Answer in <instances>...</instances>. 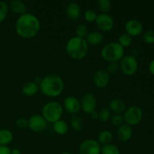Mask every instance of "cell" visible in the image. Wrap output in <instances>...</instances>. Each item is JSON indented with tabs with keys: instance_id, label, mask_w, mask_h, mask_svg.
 <instances>
[{
	"instance_id": "cell-20",
	"label": "cell",
	"mask_w": 154,
	"mask_h": 154,
	"mask_svg": "<svg viewBox=\"0 0 154 154\" xmlns=\"http://www.w3.org/2000/svg\"><path fill=\"white\" fill-rule=\"evenodd\" d=\"M9 7L15 14L22 15L26 13V6L25 3L21 0H12L9 4Z\"/></svg>"
},
{
	"instance_id": "cell-30",
	"label": "cell",
	"mask_w": 154,
	"mask_h": 154,
	"mask_svg": "<svg viewBox=\"0 0 154 154\" xmlns=\"http://www.w3.org/2000/svg\"><path fill=\"white\" fill-rule=\"evenodd\" d=\"M142 39L146 44L153 45L154 44V31L153 30H146L142 35Z\"/></svg>"
},
{
	"instance_id": "cell-13",
	"label": "cell",
	"mask_w": 154,
	"mask_h": 154,
	"mask_svg": "<svg viewBox=\"0 0 154 154\" xmlns=\"http://www.w3.org/2000/svg\"><path fill=\"white\" fill-rule=\"evenodd\" d=\"M63 108L71 114H76L81 110L80 101L75 96H67L63 101Z\"/></svg>"
},
{
	"instance_id": "cell-4",
	"label": "cell",
	"mask_w": 154,
	"mask_h": 154,
	"mask_svg": "<svg viewBox=\"0 0 154 154\" xmlns=\"http://www.w3.org/2000/svg\"><path fill=\"white\" fill-rule=\"evenodd\" d=\"M124 48L121 46L118 42L107 43L101 50V55L102 58L109 63L120 61V60L124 57Z\"/></svg>"
},
{
	"instance_id": "cell-34",
	"label": "cell",
	"mask_w": 154,
	"mask_h": 154,
	"mask_svg": "<svg viewBox=\"0 0 154 154\" xmlns=\"http://www.w3.org/2000/svg\"><path fill=\"white\" fill-rule=\"evenodd\" d=\"M119 69H120V66H119L118 63H111L108 65V66H107L105 70H106V72H108L109 75H111V74H113V75H114V74H116L118 72Z\"/></svg>"
},
{
	"instance_id": "cell-36",
	"label": "cell",
	"mask_w": 154,
	"mask_h": 154,
	"mask_svg": "<svg viewBox=\"0 0 154 154\" xmlns=\"http://www.w3.org/2000/svg\"><path fill=\"white\" fill-rule=\"evenodd\" d=\"M11 150L8 146H0V154H11Z\"/></svg>"
},
{
	"instance_id": "cell-32",
	"label": "cell",
	"mask_w": 154,
	"mask_h": 154,
	"mask_svg": "<svg viewBox=\"0 0 154 154\" xmlns=\"http://www.w3.org/2000/svg\"><path fill=\"white\" fill-rule=\"evenodd\" d=\"M110 121L113 126L119 127L124 123V119L123 116H122L121 114H115L113 117H111Z\"/></svg>"
},
{
	"instance_id": "cell-21",
	"label": "cell",
	"mask_w": 154,
	"mask_h": 154,
	"mask_svg": "<svg viewBox=\"0 0 154 154\" xmlns=\"http://www.w3.org/2000/svg\"><path fill=\"white\" fill-rule=\"evenodd\" d=\"M14 138L11 131L7 129H0V146H7Z\"/></svg>"
},
{
	"instance_id": "cell-8",
	"label": "cell",
	"mask_w": 154,
	"mask_h": 154,
	"mask_svg": "<svg viewBox=\"0 0 154 154\" xmlns=\"http://www.w3.org/2000/svg\"><path fill=\"white\" fill-rule=\"evenodd\" d=\"M81 109L83 110L86 114H90L92 112L96 111L97 106V100L93 93H86L81 98Z\"/></svg>"
},
{
	"instance_id": "cell-11",
	"label": "cell",
	"mask_w": 154,
	"mask_h": 154,
	"mask_svg": "<svg viewBox=\"0 0 154 154\" xmlns=\"http://www.w3.org/2000/svg\"><path fill=\"white\" fill-rule=\"evenodd\" d=\"M95 22L98 28L103 32L111 31L114 25V19L112 17L108 14L105 13L99 14Z\"/></svg>"
},
{
	"instance_id": "cell-3",
	"label": "cell",
	"mask_w": 154,
	"mask_h": 154,
	"mask_svg": "<svg viewBox=\"0 0 154 154\" xmlns=\"http://www.w3.org/2000/svg\"><path fill=\"white\" fill-rule=\"evenodd\" d=\"M66 50L71 58L79 60L86 57L88 53L89 45L85 38L73 36L68 40Z\"/></svg>"
},
{
	"instance_id": "cell-31",
	"label": "cell",
	"mask_w": 154,
	"mask_h": 154,
	"mask_svg": "<svg viewBox=\"0 0 154 154\" xmlns=\"http://www.w3.org/2000/svg\"><path fill=\"white\" fill-rule=\"evenodd\" d=\"M111 119V111L108 108H104L99 112V120L102 122H107Z\"/></svg>"
},
{
	"instance_id": "cell-16",
	"label": "cell",
	"mask_w": 154,
	"mask_h": 154,
	"mask_svg": "<svg viewBox=\"0 0 154 154\" xmlns=\"http://www.w3.org/2000/svg\"><path fill=\"white\" fill-rule=\"evenodd\" d=\"M132 129L131 126L126 124V123H123L122 126H119L118 129L117 130V136L120 141H127L132 138Z\"/></svg>"
},
{
	"instance_id": "cell-22",
	"label": "cell",
	"mask_w": 154,
	"mask_h": 154,
	"mask_svg": "<svg viewBox=\"0 0 154 154\" xmlns=\"http://www.w3.org/2000/svg\"><path fill=\"white\" fill-rule=\"evenodd\" d=\"M53 128L56 133L61 135L67 133L68 130H69V126H68L67 123L63 120H60L55 122L53 125Z\"/></svg>"
},
{
	"instance_id": "cell-5",
	"label": "cell",
	"mask_w": 154,
	"mask_h": 154,
	"mask_svg": "<svg viewBox=\"0 0 154 154\" xmlns=\"http://www.w3.org/2000/svg\"><path fill=\"white\" fill-rule=\"evenodd\" d=\"M63 107L60 102L56 101L47 102L42 108V116L47 122L54 123L61 120L63 114Z\"/></svg>"
},
{
	"instance_id": "cell-1",
	"label": "cell",
	"mask_w": 154,
	"mask_h": 154,
	"mask_svg": "<svg viewBox=\"0 0 154 154\" xmlns=\"http://www.w3.org/2000/svg\"><path fill=\"white\" fill-rule=\"evenodd\" d=\"M17 34L21 38L29 39L34 38L41 29V23L35 15L31 13L20 15L14 25Z\"/></svg>"
},
{
	"instance_id": "cell-26",
	"label": "cell",
	"mask_w": 154,
	"mask_h": 154,
	"mask_svg": "<svg viewBox=\"0 0 154 154\" xmlns=\"http://www.w3.org/2000/svg\"><path fill=\"white\" fill-rule=\"evenodd\" d=\"M96 5L101 13L108 14L111 9V2L110 0H98Z\"/></svg>"
},
{
	"instance_id": "cell-27",
	"label": "cell",
	"mask_w": 154,
	"mask_h": 154,
	"mask_svg": "<svg viewBox=\"0 0 154 154\" xmlns=\"http://www.w3.org/2000/svg\"><path fill=\"white\" fill-rule=\"evenodd\" d=\"M118 43L123 48L130 46L132 43V37L127 33H123L119 36Z\"/></svg>"
},
{
	"instance_id": "cell-12",
	"label": "cell",
	"mask_w": 154,
	"mask_h": 154,
	"mask_svg": "<svg viewBox=\"0 0 154 154\" xmlns=\"http://www.w3.org/2000/svg\"><path fill=\"white\" fill-rule=\"evenodd\" d=\"M93 80L98 88H105L110 82V75L105 69H99L95 72Z\"/></svg>"
},
{
	"instance_id": "cell-15",
	"label": "cell",
	"mask_w": 154,
	"mask_h": 154,
	"mask_svg": "<svg viewBox=\"0 0 154 154\" xmlns=\"http://www.w3.org/2000/svg\"><path fill=\"white\" fill-rule=\"evenodd\" d=\"M66 14L70 20H78L81 14V7H80L78 3L75 2H69L66 5Z\"/></svg>"
},
{
	"instance_id": "cell-9",
	"label": "cell",
	"mask_w": 154,
	"mask_h": 154,
	"mask_svg": "<svg viewBox=\"0 0 154 154\" xmlns=\"http://www.w3.org/2000/svg\"><path fill=\"white\" fill-rule=\"evenodd\" d=\"M81 154H100L101 145L94 139H86L81 142L79 147Z\"/></svg>"
},
{
	"instance_id": "cell-35",
	"label": "cell",
	"mask_w": 154,
	"mask_h": 154,
	"mask_svg": "<svg viewBox=\"0 0 154 154\" xmlns=\"http://www.w3.org/2000/svg\"><path fill=\"white\" fill-rule=\"evenodd\" d=\"M16 124L17 127L20 128V129H25V128L28 127V120L25 117H20L17 120Z\"/></svg>"
},
{
	"instance_id": "cell-40",
	"label": "cell",
	"mask_w": 154,
	"mask_h": 154,
	"mask_svg": "<svg viewBox=\"0 0 154 154\" xmlns=\"http://www.w3.org/2000/svg\"><path fill=\"white\" fill-rule=\"evenodd\" d=\"M11 154H21V152L18 148H14L11 150Z\"/></svg>"
},
{
	"instance_id": "cell-41",
	"label": "cell",
	"mask_w": 154,
	"mask_h": 154,
	"mask_svg": "<svg viewBox=\"0 0 154 154\" xmlns=\"http://www.w3.org/2000/svg\"><path fill=\"white\" fill-rule=\"evenodd\" d=\"M62 154H73V153H69V152H65V153H63Z\"/></svg>"
},
{
	"instance_id": "cell-28",
	"label": "cell",
	"mask_w": 154,
	"mask_h": 154,
	"mask_svg": "<svg viewBox=\"0 0 154 154\" xmlns=\"http://www.w3.org/2000/svg\"><path fill=\"white\" fill-rule=\"evenodd\" d=\"M88 33V27L86 25H84V24H80V25L77 26L76 29H75L76 36L78 38H85Z\"/></svg>"
},
{
	"instance_id": "cell-14",
	"label": "cell",
	"mask_w": 154,
	"mask_h": 154,
	"mask_svg": "<svg viewBox=\"0 0 154 154\" xmlns=\"http://www.w3.org/2000/svg\"><path fill=\"white\" fill-rule=\"evenodd\" d=\"M124 28L126 33L132 37V36L139 35L142 32L143 26L140 21L135 19H131L126 23Z\"/></svg>"
},
{
	"instance_id": "cell-6",
	"label": "cell",
	"mask_w": 154,
	"mask_h": 154,
	"mask_svg": "<svg viewBox=\"0 0 154 154\" xmlns=\"http://www.w3.org/2000/svg\"><path fill=\"white\" fill-rule=\"evenodd\" d=\"M120 69L124 75L131 76L138 70V61L132 55H124L120 61Z\"/></svg>"
},
{
	"instance_id": "cell-10",
	"label": "cell",
	"mask_w": 154,
	"mask_h": 154,
	"mask_svg": "<svg viewBox=\"0 0 154 154\" xmlns=\"http://www.w3.org/2000/svg\"><path fill=\"white\" fill-rule=\"evenodd\" d=\"M48 122L41 114H33L28 120V127L34 132H41L47 127Z\"/></svg>"
},
{
	"instance_id": "cell-23",
	"label": "cell",
	"mask_w": 154,
	"mask_h": 154,
	"mask_svg": "<svg viewBox=\"0 0 154 154\" xmlns=\"http://www.w3.org/2000/svg\"><path fill=\"white\" fill-rule=\"evenodd\" d=\"M113 140V134L109 130H103L99 134L98 136V142L99 144L105 145V144H110Z\"/></svg>"
},
{
	"instance_id": "cell-18",
	"label": "cell",
	"mask_w": 154,
	"mask_h": 154,
	"mask_svg": "<svg viewBox=\"0 0 154 154\" xmlns=\"http://www.w3.org/2000/svg\"><path fill=\"white\" fill-rule=\"evenodd\" d=\"M85 40L88 45H98L102 43L103 41V35L101 32L93 30V31L89 32L87 35L86 36Z\"/></svg>"
},
{
	"instance_id": "cell-19",
	"label": "cell",
	"mask_w": 154,
	"mask_h": 154,
	"mask_svg": "<svg viewBox=\"0 0 154 154\" xmlns=\"http://www.w3.org/2000/svg\"><path fill=\"white\" fill-rule=\"evenodd\" d=\"M39 90V85L33 81L25 83L22 87V93L26 96H32L35 95Z\"/></svg>"
},
{
	"instance_id": "cell-2",
	"label": "cell",
	"mask_w": 154,
	"mask_h": 154,
	"mask_svg": "<svg viewBox=\"0 0 154 154\" xmlns=\"http://www.w3.org/2000/svg\"><path fill=\"white\" fill-rule=\"evenodd\" d=\"M39 89L44 95L48 97H57L64 90V81L57 74H48L42 78V82L39 84Z\"/></svg>"
},
{
	"instance_id": "cell-38",
	"label": "cell",
	"mask_w": 154,
	"mask_h": 154,
	"mask_svg": "<svg viewBox=\"0 0 154 154\" xmlns=\"http://www.w3.org/2000/svg\"><path fill=\"white\" fill-rule=\"evenodd\" d=\"M42 81V78L41 76H35L34 78V79H33V82H35V84H38V85L41 84Z\"/></svg>"
},
{
	"instance_id": "cell-33",
	"label": "cell",
	"mask_w": 154,
	"mask_h": 154,
	"mask_svg": "<svg viewBox=\"0 0 154 154\" xmlns=\"http://www.w3.org/2000/svg\"><path fill=\"white\" fill-rule=\"evenodd\" d=\"M97 13L93 9H88L84 13V18L87 22H94L97 17Z\"/></svg>"
},
{
	"instance_id": "cell-29",
	"label": "cell",
	"mask_w": 154,
	"mask_h": 154,
	"mask_svg": "<svg viewBox=\"0 0 154 154\" xmlns=\"http://www.w3.org/2000/svg\"><path fill=\"white\" fill-rule=\"evenodd\" d=\"M8 14V5L3 1H0V23L6 19Z\"/></svg>"
},
{
	"instance_id": "cell-7",
	"label": "cell",
	"mask_w": 154,
	"mask_h": 154,
	"mask_svg": "<svg viewBox=\"0 0 154 154\" xmlns=\"http://www.w3.org/2000/svg\"><path fill=\"white\" fill-rule=\"evenodd\" d=\"M143 117L142 110L138 106H131L126 108L124 111L123 119L126 124L129 126H135L141 121Z\"/></svg>"
},
{
	"instance_id": "cell-25",
	"label": "cell",
	"mask_w": 154,
	"mask_h": 154,
	"mask_svg": "<svg viewBox=\"0 0 154 154\" xmlns=\"http://www.w3.org/2000/svg\"><path fill=\"white\" fill-rule=\"evenodd\" d=\"M70 124L72 129L75 131H78V132L82 130L83 127H84V122H83V120L78 115H74L71 118Z\"/></svg>"
},
{
	"instance_id": "cell-39",
	"label": "cell",
	"mask_w": 154,
	"mask_h": 154,
	"mask_svg": "<svg viewBox=\"0 0 154 154\" xmlns=\"http://www.w3.org/2000/svg\"><path fill=\"white\" fill-rule=\"evenodd\" d=\"M90 115H91L92 119H93V120H98L99 119V113L97 111H94L90 114Z\"/></svg>"
},
{
	"instance_id": "cell-24",
	"label": "cell",
	"mask_w": 154,
	"mask_h": 154,
	"mask_svg": "<svg viewBox=\"0 0 154 154\" xmlns=\"http://www.w3.org/2000/svg\"><path fill=\"white\" fill-rule=\"evenodd\" d=\"M101 153L102 154H120V149L117 146L114 144H107L102 145L101 147Z\"/></svg>"
},
{
	"instance_id": "cell-17",
	"label": "cell",
	"mask_w": 154,
	"mask_h": 154,
	"mask_svg": "<svg viewBox=\"0 0 154 154\" xmlns=\"http://www.w3.org/2000/svg\"><path fill=\"white\" fill-rule=\"evenodd\" d=\"M110 111H113L116 114H120L124 112L126 109V103L121 99L118 98H114L111 99L109 102V108Z\"/></svg>"
},
{
	"instance_id": "cell-37",
	"label": "cell",
	"mask_w": 154,
	"mask_h": 154,
	"mask_svg": "<svg viewBox=\"0 0 154 154\" xmlns=\"http://www.w3.org/2000/svg\"><path fill=\"white\" fill-rule=\"evenodd\" d=\"M149 71L152 75H154V60H152L149 65Z\"/></svg>"
}]
</instances>
